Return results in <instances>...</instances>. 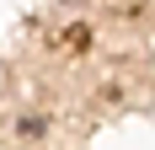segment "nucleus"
I'll return each mask as SVG.
<instances>
[{"mask_svg":"<svg viewBox=\"0 0 155 150\" xmlns=\"http://www.w3.org/2000/svg\"><path fill=\"white\" fill-rule=\"evenodd\" d=\"M43 129H48V118H21V134H27V139H38Z\"/></svg>","mask_w":155,"mask_h":150,"instance_id":"obj_1","label":"nucleus"}]
</instances>
